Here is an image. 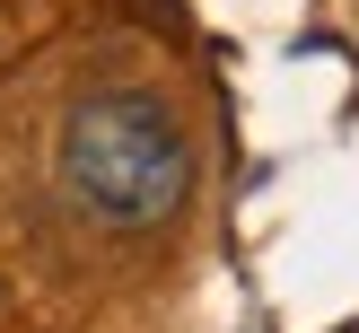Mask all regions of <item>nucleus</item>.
Here are the masks:
<instances>
[{
	"mask_svg": "<svg viewBox=\"0 0 359 333\" xmlns=\"http://www.w3.org/2000/svg\"><path fill=\"white\" fill-rule=\"evenodd\" d=\"M62 193L97 228H167L193 193V140L140 88H105L62 114Z\"/></svg>",
	"mask_w": 359,
	"mask_h": 333,
	"instance_id": "obj_1",
	"label": "nucleus"
}]
</instances>
